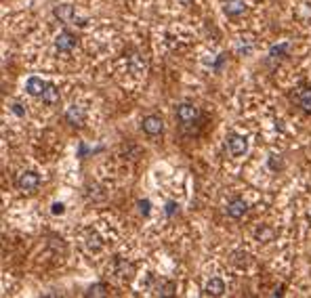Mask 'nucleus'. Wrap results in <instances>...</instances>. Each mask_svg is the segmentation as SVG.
Instances as JSON below:
<instances>
[{
    "mask_svg": "<svg viewBox=\"0 0 311 298\" xmlns=\"http://www.w3.org/2000/svg\"><path fill=\"white\" fill-rule=\"evenodd\" d=\"M175 118L183 128H193L200 122L202 112H200V107H196L193 103H179L175 109Z\"/></svg>",
    "mask_w": 311,
    "mask_h": 298,
    "instance_id": "obj_1",
    "label": "nucleus"
},
{
    "mask_svg": "<svg viewBox=\"0 0 311 298\" xmlns=\"http://www.w3.org/2000/svg\"><path fill=\"white\" fill-rule=\"evenodd\" d=\"M110 269H112V273L120 281H130V279H133V275H135V267L130 265L126 258H122V256H114Z\"/></svg>",
    "mask_w": 311,
    "mask_h": 298,
    "instance_id": "obj_2",
    "label": "nucleus"
},
{
    "mask_svg": "<svg viewBox=\"0 0 311 298\" xmlns=\"http://www.w3.org/2000/svg\"><path fill=\"white\" fill-rule=\"evenodd\" d=\"M53 15H55L61 23H78V26H87V19H78L76 9L72 4H67V2L57 4L55 9H53Z\"/></svg>",
    "mask_w": 311,
    "mask_h": 298,
    "instance_id": "obj_3",
    "label": "nucleus"
},
{
    "mask_svg": "<svg viewBox=\"0 0 311 298\" xmlns=\"http://www.w3.org/2000/svg\"><path fill=\"white\" fill-rule=\"evenodd\" d=\"M38 185H40V177L34 170H26L17 177V187L23 193H34L38 189Z\"/></svg>",
    "mask_w": 311,
    "mask_h": 298,
    "instance_id": "obj_4",
    "label": "nucleus"
},
{
    "mask_svg": "<svg viewBox=\"0 0 311 298\" xmlns=\"http://www.w3.org/2000/svg\"><path fill=\"white\" fill-rule=\"evenodd\" d=\"M227 151L231 158H242L248 151V139L244 135H229L227 137Z\"/></svg>",
    "mask_w": 311,
    "mask_h": 298,
    "instance_id": "obj_5",
    "label": "nucleus"
},
{
    "mask_svg": "<svg viewBox=\"0 0 311 298\" xmlns=\"http://www.w3.org/2000/svg\"><path fill=\"white\" fill-rule=\"evenodd\" d=\"M76 46H78V38H76V34L69 32V30H63V32L57 34V38H55V49H57L59 53H72Z\"/></svg>",
    "mask_w": 311,
    "mask_h": 298,
    "instance_id": "obj_6",
    "label": "nucleus"
},
{
    "mask_svg": "<svg viewBox=\"0 0 311 298\" xmlns=\"http://www.w3.org/2000/svg\"><path fill=\"white\" fill-rule=\"evenodd\" d=\"M141 128L145 135H150V137H158L164 132V122H162V118L160 116H145L143 120H141Z\"/></svg>",
    "mask_w": 311,
    "mask_h": 298,
    "instance_id": "obj_7",
    "label": "nucleus"
},
{
    "mask_svg": "<svg viewBox=\"0 0 311 298\" xmlns=\"http://www.w3.org/2000/svg\"><path fill=\"white\" fill-rule=\"evenodd\" d=\"M65 120H67V124L80 128L84 124V120H87V112H84V107H80V105H69L67 112H65Z\"/></svg>",
    "mask_w": 311,
    "mask_h": 298,
    "instance_id": "obj_8",
    "label": "nucleus"
},
{
    "mask_svg": "<svg viewBox=\"0 0 311 298\" xmlns=\"http://www.w3.org/2000/svg\"><path fill=\"white\" fill-rule=\"evenodd\" d=\"M225 210H227V216L229 218H236V221H238V218H242L248 212V204L242 198H233L227 204V208H225Z\"/></svg>",
    "mask_w": 311,
    "mask_h": 298,
    "instance_id": "obj_9",
    "label": "nucleus"
},
{
    "mask_svg": "<svg viewBox=\"0 0 311 298\" xmlns=\"http://www.w3.org/2000/svg\"><path fill=\"white\" fill-rule=\"evenodd\" d=\"M223 11L227 17H240V15L246 13V2L244 0H225Z\"/></svg>",
    "mask_w": 311,
    "mask_h": 298,
    "instance_id": "obj_10",
    "label": "nucleus"
},
{
    "mask_svg": "<svg viewBox=\"0 0 311 298\" xmlns=\"http://www.w3.org/2000/svg\"><path fill=\"white\" fill-rule=\"evenodd\" d=\"M297 105L301 107V112L311 116V84L303 86V89L297 92Z\"/></svg>",
    "mask_w": 311,
    "mask_h": 298,
    "instance_id": "obj_11",
    "label": "nucleus"
},
{
    "mask_svg": "<svg viewBox=\"0 0 311 298\" xmlns=\"http://www.w3.org/2000/svg\"><path fill=\"white\" fill-rule=\"evenodd\" d=\"M46 84L49 82H44L42 78L32 76V78H28V82H26V90H28V95H32V97H40L46 89Z\"/></svg>",
    "mask_w": 311,
    "mask_h": 298,
    "instance_id": "obj_12",
    "label": "nucleus"
},
{
    "mask_svg": "<svg viewBox=\"0 0 311 298\" xmlns=\"http://www.w3.org/2000/svg\"><path fill=\"white\" fill-rule=\"evenodd\" d=\"M204 292H206L208 296H223V294H225V281H223L221 277L208 279L206 286H204Z\"/></svg>",
    "mask_w": 311,
    "mask_h": 298,
    "instance_id": "obj_13",
    "label": "nucleus"
},
{
    "mask_svg": "<svg viewBox=\"0 0 311 298\" xmlns=\"http://www.w3.org/2000/svg\"><path fill=\"white\" fill-rule=\"evenodd\" d=\"M175 292H177V286H175V281H170V279H160L154 288L156 296H173Z\"/></svg>",
    "mask_w": 311,
    "mask_h": 298,
    "instance_id": "obj_14",
    "label": "nucleus"
},
{
    "mask_svg": "<svg viewBox=\"0 0 311 298\" xmlns=\"http://www.w3.org/2000/svg\"><path fill=\"white\" fill-rule=\"evenodd\" d=\"M59 89L55 84H46V89H44V92L40 95V99H42V103H46V105H55V103H59Z\"/></svg>",
    "mask_w": 311,
    "mask_h": 298,
    "instance_id": "obj_15",
    "label": "nucleus"
},
{
    "mask_svg": "<svg viewBox=\"0 0 311 298\" xmlns=\"http://www.w3.org/2000/svg\"><path fill=\"white\" fill-rule=\"evenodd\" d=\"M145 67H147V63H145V59L141 57V55H133V57H128V69L135 76H141L145 72Z\"/></svg>",
    "mask_w": 311,
    "mask_h": 298,
    "instance_id": "obj_16",
    "label": "nucleus"
},
{
    "mask_svg": "<svg viewBox=\"0 0 311 298\" xmlns=\"http://www.w3.org/2000/svg\"><path fill=\"white\" fill-rule=\"evenodd\" d=\"M84 246H87L89 252H99V250L103 248V241H101V238H99L95 231H89L87 233V239H84Z\"/></svg>",
    "mask_w": 311,
    "mask_h": 298,
    "instance_id": "obj_17",
    "label": "nucleus"
},
{
    "mask_svg": "<svg viewBox=\"0 0 311 298\" xmlns=\"http://www.w3.org/2000/svg\"><path fill=\"white\" fill-rule=\"evenodd\" d=\"M84 296H107V286L103 284V281H99V284H93L87 292H84Z\"/></svg>",
    "mask_w": 311,
    "mask_h": 298,
    "instance_id": "obj_18",
    "label": "nucleus"
},
{
    "mask_svg": "<svg viewBox=\"0 0 311 298\" xmlns=\"http://www.w3.org/2000/svg\"><path fill=\"white\" fill-rule=\"evenodd\" d=\"M269 57H274V59H282V57H288V42H282V44H276V46H271V51H269Z\"/></svg>",
    "mask_w": 311,
    "mask_h": 298,
    "instance_id": "obj_19",
    "label": "nucleus"
},
{
    "mask_svg": "<svg viewBox=\"0 0 311 298\" xmlns=\"http://www.w3.org/2000/svg\"><path fill=\"white\" fill-rule=\"evenodd\" d=\"M254 235H256V239H261V241H271V238H274V231L267 229V227H261V229L254 231Z\"/></svg>",
    "mask_w": 311,
    "mask_h": 298,
    "instance_id": "obj_20",
    "label": "nucleus"
},
{
    "mask_svg": "<svg viewBox=\"0 0 311 298\" xmlns=\"http://www.w3.org/2000/svg\"><path fill=\"white\" fill-rule=\"evenodd\" d=\"M137 206H139V212H141L143 216H150V212H152V202L150 200H139Z\"/></svg>",
    "mask_w": 311,
    "mask_h": 298,
    "instance_id": "obj_21",
    "label": "nucleus"
},
{
    "mask_svg": "<svg viewBox=\"0 0 311 298\" xmlns=\"http://www.w3.org/2000/svg\"><path fill=\"white\" fill-rule=\"evenodd\" d=\"M177 210H179V204H177V202H173V200L166 202V210H164V212H166L168 218H173V216L177 214Z\"/></svg>",
    "mask_w": 311,
    "mask_h": 298,
    "instance_id": "obj_22",
    "label": "nucleus"
},
{
    "mask_svg": "<svg viewBox=\"0 0 311 298\" xmlns=\"http://www.w3.org/2000/svg\"><path fill=\"white\" fill-rule=\"evenodd\" d=\"M51 212L55 214V216H61V214L65 212V206H63V204H61V202H55V204H53V206H51Z\"/></svg>",
    "mask_w": 311,
    "mask_h": 298,
    "instance_id": "obj_23",
    "label": "nucleus"
},
{
    "mask_svg": "<svg viewBox=\"0 0 311 298\" xmlns=\"http://www.w3.org/2000/svg\"><path fill=\"white\" fill-rule=\"evenodd\" d=\"M269 168H271V170L282 168V162L278 160V155H269Z\"/></svg>",
    "mask_w": 311,
    "mask_h": 298,
    "instance_id": "obj_24",
    "label": "nucleus"
},
{
    "mask_svg": "<svg viewBox=\"0 0 311 298\" xmlns=\"http://www.w3.org/2000/svg\"><path fill=\"white\" fill-rule=\"evenodd\" d=\"M11 112H13L15 116H19V118L26 116V109H23V105H19V103H13V105H11Z\"/></svg>",
    "mask_w": 311,
    "mask_h": 298,
    "instance_id": "obj_25",
    "label": "nucleus"
},
{
    "mask_svg": "<svg viewBox=\"0 0 311 298\" xmlns=\"http://www.w3.org/2000/svg\"><path fill=\"white\" fill-rule=\"evenodd\" d=\"M227 59V55H219V59H217V63H215V69L217 72H221V65H223V61Z\"/></svg>",
    "mask_w": 311,
    "mask_h": 298,
    "instance_id": "obj_26",
    "label": "nucleus"
},
{
    "mask_svg": "<svg viewBox=\"0 0 311 298\" xmlns=\"http://www.w3.org/2000/svg\"><path fill=\"white\" fill-rule=\"evenodd\" d=\"M309 221H311V214H309Z\"/></svg>",
    "mask_w": 311,
    "mask_h": 298,
    "instance_id": "obj_27",
    "label": "nucleus"
}]
</instances>
